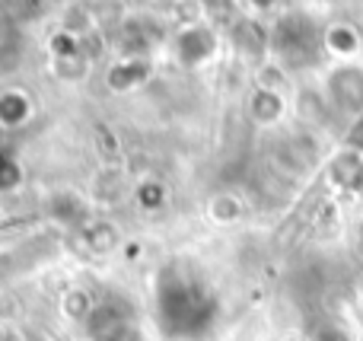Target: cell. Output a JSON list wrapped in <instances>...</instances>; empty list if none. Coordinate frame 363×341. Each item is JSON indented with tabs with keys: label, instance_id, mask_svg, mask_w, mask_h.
Listing matches in <instances>:
<instances>
[{
	"label": "cell",
	"instance_id": "1",
	"mask_svg": "<svg viewBox=\"0 0 363 341\" xmlns=\"http://www.w3.org/2000/svg\"><path fill=\"white\" fill-rule=\"evenodd\" d=\"M0 118L6 125H19V121L29 118V99L19 93H4L0 96Z\"/></svg>",
	"mask_w": 363,
	"mask_h": 341
}]
</instances>
